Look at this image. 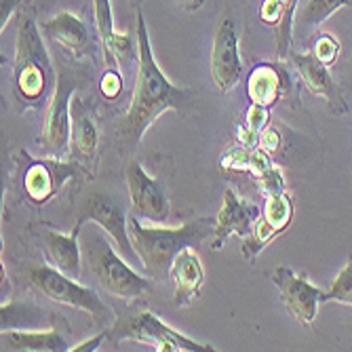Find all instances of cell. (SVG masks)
<instances>
[{"label":"cell","instance_id":"obj_1","mask_svg":"<svg viewBox=\"0 0 352 352\" xmlns=\"http://www.w3.org/2000/svg\"><path fill=\"white\" fill-rule=\"evenodd\" d=\"M138 28V76L133 87V98L126 108L124 116L116 124V140L124 148H135L148 126L161 118L167 110H177L184 114V110L190 104V89H182L173 85L165 72L158 68V63L152 55L150 36L144 13L138 11L135 17Z\"/></svg>","mask_w":352,"mask_h":352},{"label":"cell","instance_id":"obj_2","mask_svg":"<svg viewBox=\"0 0 352 352\" xmlns=\"http://www.w3.org/2000/svg\"><path fill=\"white\" fill-rule=\"evenodd\" d=\"M207 230H209V219H195L182 223L177 228H169L165 223L144 226L142 219L129 213L131 243L142 260V268L154 280L169 278L175 255L186 247L199 245L207 234Z\"/></svg>","mask_w":352,"mask_h":352},{"label":"cell","instance_id":"obj_3","mask_svg":"<svg viewBox=\"0 0 352 352\" xmlns=\"http://www.w3.org/2000/svg\"><path fill=\"white\" fill-rule=\"evenodd\" d=\"M53 61L32 17L19 19L13 63V93L21 106H41L55 91Z\"/></svg>","mask_w":352,"mask_h":352},{"label":"cell","instance_id":"obj_4","mask_svg":"<svg viewBox=\"0 0 352 352\" xmlns=\"http://www.w3.org/2000/svg\"><path fill=\"white\" fill-rule=\"evenodd\" d=\"M102 226H89L85 234L82 253L89 262L91 272L100 280L104 289L122 300H138L152 289V278L135 272L129 262L114 251L112 243L102 234Z\"/></svg>","mask_w":352,"mask_h":352},{"label":"cell","instance_id":"obj_5","mask_svg":"<svg viewBox=\"0 0 352 352\" xmlns=\"http://www.w3.org/2000/svg\"><path fill=\"white\" fill-rule=\"evenodd\" d=\"M28 278H30V285L47 300L87 312L91 316L93 327L110 329L116 323L114 310L98 296V292L76 283V278L63 274L55 266L38 264L30 270Z\"/></svg>","mask_w":352,"mask_h":352},{"label":"cell","instance_id":"obj_6","mask_svg":"<svg viewBox=\"0 0 352 352\" xmlns=\"http://www.w3.org/2000/svg\"><path fill=\"white\" fill-rule=\"evenodd\" d=\"M110 338L114 342L135 340L154 346L158 352H213L211 344H201L197 340H190L184 333L169 327L165 321L158 318V314L150 310H135L122 321H116L110 327Z\"/></svg>","mask_w":352,"mask_h":352},{"label":"cell","instance_id":"obj_7","mask_svg":"<svg viewBox=\"0 0 352 352\" xmlns=\"http://www.w3.org/2000/svg\"><path fill=\"white\" fill-rule=\"evenodd\" d=\"M76 82L70 78L68 70H61L49 110L45 116V126L41 135V152L51 158H61L70 152L72 146V95Z\"/></svg>","mask_w":352,"mask_h":352},{"label":"cell","instance_id":"obj_8","mask_svg":"<svg viewBox=\"0 0 352 352\" xmlns=\"http://www.w3.org/2000/svg\"><path fill=\"white\" fill-rule=\"evenodd\" d=\"M80 221H93L102 226L106 230V234L114 241V245L118 247V251L122 253V258L129 262L131 266H140L142 260L131 243V234H129V217L122 211V207L118 205V201L114 197H108L104 192H95L91 195L78 213Z\"/></svg>","mask_w":352,"mask_h":352},{"label":"cell","instance_id":"obj_9","mask_svg":"<svg viewBox=\"0 0 352 352\" xmlns=\"http://www.w3.org/2000/svg\"><path fill=\"white\" fill-rule=\"evenodd\" d=\"M131 195V215L150 223H167L171 217V203L163 182L152 177L138 161L124 169Z\"/></svg>","mask_w":352,"mask_h":352},{"label":"cell","instance_id":"obj_10","mask_svg":"<svg viewBox=\"0 0 352 352\" xmlns=\"http://www.w3.org/2000/svg\"><path fill=\"white\" fill-rule=\"evenodd\" d=\"M294 197L287 195V192H278V195H270L264 201L262 207V215L255 221L253 232L249 236H245L243 245H241V253L243 258L251 264L255 262V258L274 241L278 239L294 219Z\"/></svg>","mask_w":352,"mask_h":352},{"label":"cell","instance_id":"obj_11","mask_svg":"<svg viewBox=\"0 0 352 352\" xmlns=\"http://www.w3.org/2000/svg\"><path fill=\"white\" fill-rule=\"evenodd\" d=\"M272 283L278 287L280 300L298 323L312 325L316 318L318 304L325 302V289L308 280V276L292 270L289 266H278L272 274Z\"/></svg>","mask_w":352,"mask_h":352},{"label":"cell","instance_id":"obj_12","mask_svg":"<svg viewBox=\"0 0 352 352\" xmlns=\"http://www.w3.org/2000/svg\"><path fill=\"white\" fill-rule=\"evenodd\" d=\"M243 74V61L239 49V32L230 17H223L215 30L211 51V76L221 93L232 91Z\"/></svg>","mask_w":352,"mask_h":352},{"label":"cell","instance_id":"obj_13","mask_svg":"<svg viewBox=\"0 0 352 352\" xmlns=\"http://www.w3.org/2000/svg\"><path fill=\"white\" fill-rule=\"evenodd\" d=\"M76 165L63 163L61 158H28L23 171L25 197L34 205H45L57 195L63 184L76 175Z\"/></svg>","mask_w":352,"mask_h":352},{"label":"cell","instance_id":"obj_14","mask_svg":"<svg viewBox=\"0 0 352 352\" xmlns=\"http://www.w3.org/2000/svg\"><path fill=\"white\" fill-rule=\"evenodd\" d=\"M260 215L262 209L258 205L236 197V192L232 188H226L223 190V205L215 219L211 249L219 251L230 236H243V239L249 236Z\"/></svg>","mask_w":352,"mask_h":352},{"label":"cell","instance_id":"obj_15","mask_svg":"<svg viewBox=\"0 0 352 352\" xmlns=\"http://www.w3.org/2000/svg\"><path fill=\"white\" fill-rule=\"evenodd\" d=\"M93 9H95V28H98L108 68L118 70V66L126 68L129 63L138 61V43H133L126 32L124 34L116 32L110 0H93Z\"/></svg>","mask_w":352,"mask_h":352},{"label":"cell","instance_id":"obj_16","mask_svg":"<svg viewBox=\"0 0 352 352\" xmlns=\"http://www.w3.org/2000/svg\"><path fill=\"white\" fill-rule=\"evenodd\" d=\"M0 348L5 352H70L68 323L51 318L49 329H9L0 336Z\"/></svg>","mask_w":352,"mask_h":352},{"label":"cell","instance_id":"obj_17","mask_svg":"<svg viewBox=\"0 0 352 352\" xmlns=\"http://www.w3.org/2000/svg\"><path fill=\"white\" fill-rule=\"evenodd\" d=\"M289 59L294 61V66L298 68L306 89L316 95V98H323L333 114H348V104L342 95V89L333 80L331 72L327 66H323L310 51L308 53H289Z\"/></svg>","mask_w":352,"mask_h":352},{"label":"cell","instance_id":"obj_18","mask_svg":"<svg viewBox=\"0 0 352 352\" xmlns=\"http://www.w3.org/2000/svg\"><path fill=\"white\" fill-rule=\"evenodd\" d=\"M43 30L51 43L66 49L74 57H85L93 51V36L89 25L72 11L57 13L43 25Z\"/></svg>","mask_w":352,"mask_h":352},{"label":"cell","instance_id":"obj_19","mask_svg":"<svg viewBox=\"0 0 352 352\" xmlns=\"http://www.w3.org/2000/svg\"><path fill=\"white\" fill-rule=\"evenodd\" d=\"M169 278L175 285L173 304L177 308L190 306L195 302V298H199L203 285H205V270H203L201 258L195 251V247H186L175 255Z\"/></svg>","mask_w":352,"mask_h":352},{"label":"cell","instance_id":"obj_20","mask_svg":"<svg viewBox=\"0 0 352 352\" xmlns=\"http://www.w3.org/2000/svg\"><path fill=\"white\" fill-rule=\"evenodd\" d=\"M82 226H85V221L76 219V226L70 234H61L55 230H49L45 234V247H47L51 264L63 274H68L76 280L80 278V272H82V255H85L78 243Z\"/></svg>","mask_w":352,"mask_h":352},{"label":"cell","instance_id":"obj_21","mask_svg":"<svg viewBox=\"0 0 352 352\" xmlns=\"http://www.w3.org/2000/svg\"><path fill=\"white\" fill-rule=\"evenodd\" d=\"M298 0H264L260 9V19L266 25H276V51L278 59H287L292 53V32Z\"/></svg>","mask_w":352,"mask_h":352},{"label":"cell","instance_id":"obj_22","mask_svg":"<svg viewBox=\"0 0 352 352\" xmlns=\"http://www.w3.org/2000/svg\"><path fill=\"white\" fill-rule=\"evenodd\" d=\"M247 95L251 104L272 108L283 95V72L272 63H258L247 76Z\"/></svg>","mask_w":352,"mask_h":352},{"label":"cell","instance_id":"obj_23","mask_svg":"<svg viewBox=\"0 0 352 352\" xmlns=\"http://www.w3.org/2000/svg\"><path fill=\"white\" fill-rule=\"evenodd\" d=\"M100 144V131L98 122H95L91 110L80 98H74L72 102V146L78 156H82L85 161L95 156Z\"/></svg>","mask_w":352,"mask_h":352},{"label":"cell","instance_id":"obj_24","mask_svg":"<svg viewBox=\"0 0 352 352\" xmlns=\"http://www.w3.org/2000/svg\"><path fill=\"white\" fill-rule=\"evenodd\" d=\"M0 314H3V323H0V329H3V331H9V329H38V327H43L47 321H51V318H53V316H49V312H45L41 306L32 304V302L3 304Z\"/></svg>","mask_w":352,"mask_h":352},{"label":"cell","instance_id":"obj_25","mask_svg":"<svg viewBox=\"0 0 352 352\" xmlns=\"http://www.w3.org/2000/svg\"><path fill=\"white\" fill-rule=\"evenodd\" d=\"M342 7H350V0H308L298 15V28L304 30V34H310Z\"/></svg>","mask_w":352,"mask_h":352},{"label":"cell","instance_id":"obj_26","mask_svg":"<svg viewBox=\"0 0 352 352\" xmlns=\"http://www.w3.org/2000/svg\"><path fill=\"white\" fill-rule=\"evenodd\" d=\"M325 302L352 306V258H348L346 266L338 272L331 287L325 292Z\"/></svg>","mask_w":352,"mask_h":352},{"label":"cell","instance_id":"obj_27","mask_svg":"<svg viewBox=\"0 0 352 352\" xmlns=\"http://www.w3.org/2000/svg\"><path fill=\"white\" fill-rule=\"evenodd\" d=\"M310 53L321 61L323 66L331 68L340 57V43L329 32H321V34H316V38L312 41Z\"/></svg>","mask_w":352,"mask_h":352},{"label":"cell","instance_id":"obj_28","mask_svg":"<svg viewBox=\"0 0 352 352\" xmlns=\"http://www.w3.org/2000/svg\"><path fill=\"white\" fill-rule=\"evenodd\" d=\"M251 152L245 146H232L226 154L219 158V165L223 171H249L251 165Z\"/></svg>","mask_w":352,"mask_h":352},{"label":"cell","instance_id":"obj_29","mask_svg":"<svg viewBox=\"0 0 352 352\" xmlns=\"http://www.w3.org/2000/svg\"><path fill=\"white\" fill-rule=\"evenodd\" d=\"M258 184H260V190L264 197H270V195H278V192H285V177H283V171L274 165L270 167L266 173H262L258 177Z\"/></svg>","mask_w":352,"mask_h":352},{"label":"cell","instance_id":"obj_30","mask_svg":"<svg viewBox=\"0 0 352 352\" xmlns=\"http://www.w3.org/2000/svg\"><path fill=\"white\" fill-rule=\"evenodd\" d=\"M270 122V108H264V106H258V104H251L249 110H247V116H245V124L249 129L262 133Z\"/></svg>","mask_w":352,"mask_h":352},{"label":"cell","instance_id":"obj_31","mask_svg":"<svg viewBox=\"0 0 352 352\" xmlns=\"http://www.w3.org/2000/svg\"><path fill=\"white\" fill-rule=\"evenodd\" d=\"M100 89L104 93L106 100H116L120 91H122V76L116 68H108L106 74L102 76V82H100Z\"/></svg>","mask_w":352,"mask_h":352},{"label":"cell","instance_id":"obj_32","mask_svg":"<svg viewBox=\"0 0 352 352\" xmlns=\"http://www.w3.org/2000/svg\"><path fill=\"white\" fill-rule=\"evenodd\" d=\"M270 167H274L272 163V158H270V152L262 150V148H255L251 152V165H249V171L255 175V177H260L262 173H266Z\"/></svg>","mask_w":352,"mask_h":352},{"label":"cell","instance_id":"obj_33","mask_svg":"<svg viewBox=\"0 0 352 352\" xmlns=\"http://www.w3.org/2000/svg\"><path fill=\"white\" fill-rule=\"evenodd\" d=\"M280 146V133L274 129V126H266V129L260 133V148L274 154Z\"/></svg>","mask_w":352,"mask_h":352},{"label":"cell","instance_id":"obj_34","mask_svg":"<svg viewBox=\"0 0 352 352\" xmlns=\"http://www.w3.org/2000/svg\"><path fill=\"white\" fill-rule=\"evenodd\" d=\"M236 140H239L241 146H245V148H249V150L260 148V133H258V131H253V129H249L247 124H243V126H239V129H236Z\"/></svg>","mask_w":352,"mask_h":352},{"label":"cell","instance_id":"obj_35","mask_svg":"<svg viewBox=\"0 0 352 352\" xmlns=\"http://www.w3.org/2000/svg\"><path fill=\"white\" fill-rule=\"evenodd\" d=\"M108 336H110V329H100L98 336L91 338V340H87V342H80V344L72 346L70 352H93V350H98V348L102 346V342H104Z\"/></svg>","mask_w":352,"mask_h":352},{"label":"cell","instance_id":"obj_36","mask_svg":"<svg viewBox=\"0 0 352 352\" xmlns=\"http://www.w3.org/2000/svg\"><path fill=\"white\" fill-rule=\"evenodd\" d=\"M19 5H21V0H0V28H3V32Z\"/></svg>","mask_w":352,"mask_h":352},{"label":"cell","instance_id":"obj_37","mask_svg":"<svg viewBox=\"0 0 352 352\" xmlns=\"http://www.w3.org/2000/svg\"><path fill=\"white\" fill-rule=\"evenodd\" d=\"M179 3H182L188 11H195V9H199V7H201L203 0H179Z\"/></svg>","mask_w":352,"mask_h":352},{"label":"cell","instance_id":"obj_38","mask_svg":"<svg viewBox=\"0 0 352 352\" xmlns=\"http://www.w3.org/2000/svg\"><path fill=\"white\" fill-rule=\"evenodd\" d=\"M348 82H350V89H352V59H350V66H348Z\"/></svg>","mask_w":352,"mask_h":352}]
</instances>
